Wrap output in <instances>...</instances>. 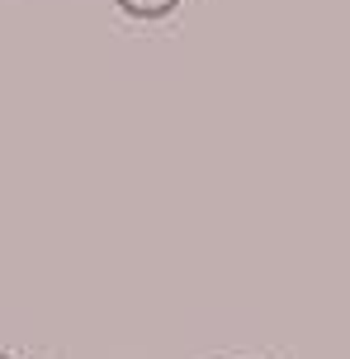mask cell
Returning a JSON list of instances; mask_svg holds the SVG:
<instances>
[{"mask_svg": "<svg viewBox=\"0 0 350 359\" xmlns=\"http://www.w3.org/2000/svg\"><path fill=\"white\" fill-rule=\"evenodd\" d=\"M0 359H15V355H0Z\"/></svg>", "mask_w": 350, "mask_h": 359, "instance_id": "2", "label": "cell"}, {"mask_svg": "<svg viewBox=\"0 0 350 359\" xmlns=\"http://www.w3.org/2000/svg\"><path fill=\"white\" fill-rule=\"evenodd\" d=\"M114 5L128 19H137V24H156V19H170L184 0H114Z\"/></svg>", "mask_w": 350, "mask_h": 359, "instance_id": "1", "label": "cell"}]
</instances>
